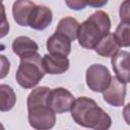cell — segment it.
Listing matches in <instances>:
<instances>
[{"label":"cell","mask_w":130,"mask_h":130,"mask_svg":"<svg viewBox=\"0 0 130 130\" xmlns=\"http://www.w3.org/2000/svg\"><path fill=\"white\" fill-rule=\"evenodd\" d=\"M120 48L121 47L117 42L114 34L109 31L98 42L93 50L102 57H112L120 50Z\"/></svg>","instance_id":"4fadbf2b"},{"label":"cell","mask_w":130,"mask_h":130,"mask_svg":"<svg viewBox=\"0 0 130 130\" xmlns=\"http://www.w3.org/2000/svg\"><path fill=\"white\" fill-rule=\"evenodd\" d=\"M9 27L10 26H9V22L6 17L5 7L2 4V2H0V39H2L8 35Z\"/></svg>","instance_id":"ac0fdd59"},{"label":"cell","mask_w":130,"mask_h":130,"mask_svg":"<svg viewBox=\"0 0 130 130\" xmlns=\"http://www.w3.org/2000/svg\"><path fill=\"white\" fill-rule=\"evenodd\" d=\"M79 24L80 23H78V21L73 17H70V16L64 17V18L60 19V21L58 22L56 32L66 36L72 42L75 39H77Z\"/></svg>","instance_id":"9a60e30c"},{"label":"cell","mask_w":130,"mask_h":130,"mask_svg":"<svg viewBox=\"0 0 130 130\" xmlns=\"http://www.w3.org/2000/svg\"><path fill=\"white\" fill-rule=\"evenodd\" d=\"M38 49H39L38 44L35 41H32L30 38L24 36L15 38L12 43V51L19 58L36 53L38 52Z\"/></svg>","instance_id":"5bb4252c"},{"label":"cell","mask_w":130,"mask_h":130,"mask_svg":"<svg viewBox=\"0 0 130 130\" xmlns=\"http://www.w3.org/2000/svg\"><path fill=\"white\" fill-rule=\"evenodd\" d=\"M2 1H3V0H0V2H2Z\"/></svg>","instance_id":"cb8c5ba5"},{"label":"cell","mask_w":130,"mask_h":130,"mask_svg":"<svg viewBox=\"0 0 130 130\" xmlns=\"http://www.w3.org/2000/svg\"><path fill=\"white\" fill-rule=\"evenodd\" d=\"M120 18L123 22H129L130 19V12H129V0H125L120 6Z\"/></svg>","instance_id":"ffe728a7"},{"label":"cell","mask_w":130,"mask_h":130,"mask_svg":"<svg viewBox=\"0 0 130 130\" xmlns=\"http://www.w3.org/2000/svg\"><path fill=\"white\" fill-rule=\"evenodd\" d=\"M10 70V62L4 55H0V79L5 78Z\"/></svg>","instance_id":"d6986e66"},{"label":"cell","mask_w":130,"mask_h":130,"mask_svg":"<svg viewBox=\"0 0 130 130\" xmlns=\"http://www.w3.org/2000/svg\"><path fill=\"white\" fill-rule=\"evenodd\" d=\"M36 4L30 0H16L12 6L14 21L20 26H27L28 17Z\"/></svg>","instance_id":"7c38bea8"},{"label":"cell","mask_w":130,"mask_h":130,"mask_svg":"<svg viewBox=\"0 0 130 130\" xmlns=\"http://www.w3.org/2000/svg\"><path fill=\"white\" fill-rule=\"evenodd\" d=\"M129 57L130 54L127 51H118L114 56H112V66L113 70L116 73L117 77L126 83L129 82L130 78V65H129Z\"/></svg>","instance_id":"30bf717a"},{"label":"cell","mask_w":130,"mask_h":130,"mask_svg":"<svg viewBox=\"0 0 130 130\" xmlns=\"http://www.w3.org/2000/svg\"><path fill=\"white\" fill-rule=\"evenodd\" d=\"M47 50L50 54L67 57L71 51V41L66 36L55 32L47 41Z\"/></svg>","instance_id":"8fae6325"},{"label":"cell","mask_w":130,"mask_h":130,"mask_svg":"<svg viewBox=\"0 0 130 130\" xmlns=\"http://www.w3.org/2000/svg\"><path fill=\"white\" fill-rule=\"evenodd\" d=\"M65 3L72 10H81L87 6V0H65Z\"/></svg>","instance_id":"44dd1931"},{"label":"cell","mask_w":130,"mask_h":130,"mask_svg":"<svg viewBox=\"0 0 130 130\" xmlns=\"http://www.w3.org/2000/svg\"><path fill=\"white\" fill-rule=\"evenodd\" d=\"M53 20V13L51 9L45 5H36L28 17L27 26L37 30L47 28Z\"/></svg>","instance_id":"ba28073f"},{"label":"cell","mask_w":130,"mask_h":130,"mask_svg":"<svg viewBox=\"0 0 130 130\" xmlns=\"http://www.w3.org/2000/svg\"><path fill=\"white\" fill-rule=\"evenodd\" d=\"M45 74L46 71L43 66L41 55L36 52L20 58L15 78L21 87L32 88L42 80Z\"/></svg>","instance_id":"277c9868"},{"label":"cell","mask_w":130,"mask_h":130,"mask_svg":"<svg viewBox=\"0 0 130 130\" xmlns=\"http://www.w3.org/2000/svg\"><path fill=\"white\" fill-rule=\"evenodd\" d=\"M50 88L39 86L30 91L27 96V119L30 127L46 130L54 127L56 114L49 106Z\"/></svg>","instance_id":"6da1fadb"},{"label":"cell","mask_w":130,"mask_h":130,"mask_svg":"<svg viewBox=\"0 0 130 130\" xmlns=\"http://www.w3.org/2000/svg\"><path fill=\"white\" fill-rule=\"evenodd\" d=\"M16 103V94L11 86L7 84H0V111H10Z\"/></svg>","instance_id":"2e32d148"},{"label":"cell","mask_w":130,"mask_h":130,"mask_svg":"<svg viewBox=\"0 0 130 130\" xmlns=\"http://www.w3.org/2000/svg\"><path fill=\"white\" fill-rule=\"evenodd\" d=\"M73 94L64 87H56L50 90L49 106L55 114H63L71 110L74 102Z\"/></svg>","instance_id":"8992f818"},{"label":"cell","mask_w":130,"mask_h":130,"mask_svg":"<svg viewBox=\"0 0 130 130\" xmlns=\"http://www.w3.org/2000/svg\"><path fill=\"white\" fill-rule=\"evenodd\" d=\"M86 84L92 91L103 92L111 81L112 75L103 64H92L86 70Z\"/></svg>","instance_id":"5b68a950"},{"label":"cell","mask_w":130,"mask_h":130,"mask_svg":"<svg viewBox=\"0 0 130 130\" xmlns=\"http://www.w3.org/2000/svg\"><path fill=\"white\" fill-rule=\"evenodd\" d=\"M127 83L117 76L112 77L110 83L103 91L104 100L113 107H122L126 96Z\"/></svg>","instance_id":"52a82bcc"},{"label":"cell","mask_w":130,"mask_h":130,"mask_svg":"<svg viewBox=\"0 0 130 130\" xmlns=\"http://www.w3.org/2000/svg\"><path fill=\"white\" fill-rule=\"evenodd\" d=\"M109 0H87V5L93 8H101L108 3Z\"/></svg>","instance_id":"7402d4cb"},{"label":"cell","mask_w":130,"mask_h":130,"mask_svg":"<svg viewBox=\"0 0 130 130\" xmlns=\"http://www.w3.org/2000/svg\"><path fill=\"white\" fill-rule=\"evenodd\" d=\"M70 111L74 122L82 127L106 130L112 125V119L108 113L89 98L80 96L74 100Z\"/></svg>","instance_id":"7a4b0ae2"},{"label":"cell","mask_w":130,"mask_h":130,"mask_svg":"<svg viewBox=\"0 0 130 130\" xmlns=\"http://www.w3.org/2000/svg\"><path fill=\"white\" fill-rule=\"evenodd\" d=\"M129 31H130L129 22L121 21V23L116 28V31L114 32V36H115L117 42L119 43L120 47H129V45H130Z\"/></svg>","instance_id":"e0dca14e"},{"label":"cell","mask_w":130,"mask_h":130,"mask_svg":"<svg viewBox=\"0 0 130 130\" xmlns=\"http://www.w3.org/2000/svg\"><path fill=\"white\" fill-rule=\"evenodd\" d=\"M42 62L46 73L49 74H62L69 68V60L66 56L49 53L42 58Z\"/></svg>","instance_id":"9c48e42d"},{"label":"cell","mask_w":130,"mask_h":130,"mask_svg":"<svg viewBox=\"0 0 130 130\" xmlns=\"http://www.w3.org/2000/svg\"><path fill=\"white\" fill-rule=\"evenodd\" d=\"M111 19L109 15L102 10L92 13L86 20L79 24L78 43L85 49H93L98 42L110 31Z\"/></svg>","instance_id":"3957f363"},{"label":"cell","mask_w":130,"mask_h":130,"mask_svg":"<svg viewBox=\"0 0 130 130\" xmlns=\"http://www.w3.org/2000/svg\"><path fill=\"white\" fill-rule=\"evenodd\" d=\"M0 129H2V130H3V129H4V126H3V125H2V124H1V123H0Z\"/></svg>","instance_id":"603a6c76"}]
</instances>
